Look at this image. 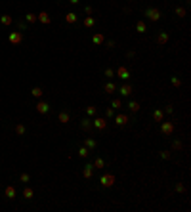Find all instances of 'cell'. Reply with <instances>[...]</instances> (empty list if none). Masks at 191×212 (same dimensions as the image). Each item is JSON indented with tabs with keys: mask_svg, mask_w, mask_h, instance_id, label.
<instances>
[{
	"mask_svg": "<svg viewBox=\"0 0 191 212\" xmlns=\"http://www.w3.org/2000/svg\"><path fill=\"white\" fill-rule=\"evenodd\" d=\"M136 31L140 32V35L147 32V23H145V21H138V23H136Z\"/></svg>",
	"mask_w": 191,
	"mask_h": 212,
	"instance_id": "15",
	"label": "cell"
},
{
	"mask_svg": "<svg viewBox=\"0 0 191 212\" xmlns=\"http://www.w3.org/2000/svg\"><path fill=\"white\" fill-rule=\"evenodd\" d=\"M76 14H73V12H69V14H65V21L67 23H76Z\"/></svg>",
	"mask_w": 191,
	"mask_h": 212,
	"instance_id": "19",
	"label": "cell"
},
{
	"mask_svg": "<svg viewBox=\"0 0 191 212\" xmlns=\"http://www.w3.org/2000/svg\"><path fill=\"white\" fill-rule=\"evenodd\" d=\"M32 195H35V193H32L31 187H25V189H23V197H25V199H32Z\"/></svg>",
	"mask_w": 191,
	"mask_h": 212,
	"instance_id": "26",
	"label": "cell"
},
{
	"mask_svg": "<svg viewBox=\"0 0 191 212\" xmlns=\"http://www.w3.org/2000/svg\"><path fill=\"white\" fill-rule=\"evenodd\" d=\"M128 109H130L132 113H138V111H140V103H138V101H130V103H128Z\"/></svg>",
	"mask_w": 191,
	"mask_h": 212,
	"instance_id": "22",
	"label": "cell"
},
{
	"mask_svg": "<svg viewBox=\"0 0 191 212\" xmlns=\"http://www.w3.org/2000/svg\"><path fill=\"white\" fill-rule=\"evenodd\" d=\"M36 111H38L40 115H46V113L50 111V105H48L46 101H38V103H36Z\"/></svg>",
	"mask_w": 191,
	"mask_h": 212,
	"instance_id": "7",
	"label": "cell"
},
{
	"mask_svg": "<svg viewBox=\"0 0 191 212\" xmlns=\"http://www.w3.org/2000/svg\"><path fill=\"white\" fill-rule=\"evenodd\" d=\"M80 128H82V130H90L92 128V120L90 119H84L82 122H80Z\"/></svg>",
	"mask_w": 191,
	"mask_h": 212,
	"instance_id": "23",
	"label": "cell"
},
{
	"mask_svg": "<svg viewBox=\"0 0 191 212\" xmlns=\"http://www.w3.org/2000/svg\"><path fill=\"white\" fill-rule=\"evenodd\" d=\"M31 94H32V96H35V97H42V88H40V86H35V88H32V90H31Z\"/></svg>",
	"mask_w": 191,
	"mask_h": 212,
	"instance_id": "24",
	"label": "cell"
},
{
	"mask_svg": "<svg viewBox=\"0 0 191 212\" xmlns=\"http://www.w3.org/2000/svg\"><path fill=\"white\" fill-rule=\"evenodd\" d=\"M166 42H168V32H159V36H157V44L164 46Z\"/></svg>",
	"mask_w": 191,
	"mask_h": 212,
	"instance_id": "13",
	"label": "cell"
},
{
	"mask_svg": "<svg viewBox=\"0 0 191 212\" xmlns=\"http://www.w3.org/2000/svg\"><path fill=\"white\" fill-rule=\"evenodd\" d=\"M115 75L119 76V79H123V80L130 79V71H128V67H124V65H120V67L117 69V71H115Z\"/></svg>",
	"mask_w": 191,
	"mask_h": 212,
	"instance_id": "5",
	"label": "cell"
},
{
	"mask_svg": "<svg viewBox=\"0 0 191 212\" xmlns=\"http://www.w3.org/2000/svg\"><path fill=\"white\" fill-rule=\"evenodd\" d=\"M4 195H6L8 199H15V189H14L12 185H8L6 189H4Z\"/></svg>",
	"mask_w": 191,
	"mask_h": 212,
	"instance_id": "17",
	"label": "cell"
},
{
	"mask_svg": "<svg viewBox=\"0 0 191 212\" xmlns=\"http://www.w3.org/2000/svg\"><path fill=\"white\" fill-rule=\"evenodd\" d=\"M19 180H21V182H25V183H27V182H29V180H31V178H29V174H21V176H19Z\"/></svg>",
	"mask_w": 191,
	"mask_h": 212,
	"instance_id": "39",
	"label": "cell"
},
{
	"mask_svg": "<svg viewBox=\"0 0 191 212\" xmlns=\"http://www.w3.org/2000/svg\"><path fill=\"white\" fill-rule=\"evenodd\" d=\"M58 119H59V122H63V124H67V122L71 120V115H69L67 111H61V113L58 115Z\"/></svg>",
	"mask_w": 191,
	"mask_h": 212,
	"instance_id": "16",
	"label": "cell"
},
{
	"mask_svg": "<svg viewBox=\"0 0 191 212\" xmlns=\"http://www.w3.org/2000/svg\"><path fill=\"white\" fill-rule=\"evenodd\" d=\"M15 134H19V136H21V134H25V126H23V124H17V126H15Z\"/></svg>",
	"mask_w": 191,
	"mask_h": 212,
	"instance_id": "33",
	"label": "cell"
},
{
	"mask_svg": "<svg viewBox=\"0 0 191 212\" xmlns=\"http://www.w3.org/2000/svg\"><path fill=\"white\" fill-rule=\"evenodd\" d=\"M164 111H166V113H172V111H174V107H172V105H166Z\"/></svg>",
	"mask_w": 191,
	"mask_h": 212,
	"instance_id": "42",
	"label": "cell"
},
{
	"mask_svg": "<svg viewBox=\"0 0 191 212\" xmlns=\"http://www.w3.org/2000/svg\"><path fill=\"white\" fill-rule=\"evenodd\" d=\"M111 105H113V109H120V107H123V101H120V100H113Z\"/></svg>",
	"mask_w": 191,
	"mask_h": 212,
	"instance_id": "31",
	"label": "cell"
},
{
	"mask_svg": "<svg viewBox=\"0 0 191 212\" xmlns=\"http://www.w3.org/2000/svg\"><path fill=\"white\" fill-rule=\"evenodd\" d=\"M159 157H161V159H164V161H168V159L172 157V153H170V151H161V153H159Z\"/></svg>",
	"mask_w": 191,
	"mask_h": 212,
	"instance_id": "30",
	"label": "cell"
},
{
	"mask_svg": "<svg viewBox=\"0 0 191 212\" xmlns=\"http://www.w3.org/2000/svg\"><path fill=\"white\" fill-rule=\"evenodd\" d=\"M99 183L103 187H113L115 185V174H103V176L99 178Z\"/></svg>",
	"mask_w": 191,
	"mask_h": 212,
	"instance_id": "1",
	"label": "cell"
},
{
	"mask_svg": "<svg viewBox=\"0 0 191 212\" xmlns=\"http://www.w3.org/2000/svg\"><path fill=\"white\" fill-rule=\"evenodd\" d=\"M8 40H10L12 44H21V40H23V32H21V31H12V32H10V36H8Z\"/></svg>",
	"mask_w": 191,
	"mask_h": 212,
	"instance_id": "3",
	"label": "cell"
},
{
	"mask_svg": "<svg viewBox=\"0 0 191 212\" xmlns=\"http://www.w3.org/2000/svg\"><path fill=\"white\" fill-rule=\"evenodd\" d=\"M105 76H107V79H113V76H115V71H113V69H105Z\"/></svg>",
	"mask_w": 191,
	"mask_h": 212,
	"instance_id": "36",
	"label": "cell"
},
{
	"mask_svg": "<svg viewBox=\"0 0 191 212\" xmlns=\"http://www.w3.org/2000/svg\"><path fill=\"white\" fill-rule=\"evenodd\" d=\"M36 19H38L40 23H44V25H50V23H52V17L46 14V12H40V14L36 15Z\"/></svg>",
	"mask_w": 191,
	"mask_h": 212,
	"instance_id": "8",
	"label": "cell"
},
{
	"mask_svg": "<svg viewBox=\"0 0 191 212\" xmlns=\"http://www.w3.org/2000/svg\"><path fill=\"white\" fill-rule=\"evenodd\" d=\"M84 12H86V15H92V14H94V8H92V6H86V8H84Z\"/></svg>",
	"mask_w": 191,
	"mask_h": 212,
	"instance_id": "40",
	"label": "cell"
},
{
	"mask_svg": "<svg viewBox=\"0 0 191 212\" xmlns=\"http://www.w3.org/2000/svg\"><path fill=\"white\" fill-rule=\"evenodd\" d=\"M92 174H94V164H86V166H84V170H82V176L90 180Z\"/></svg>",
	"mask_w": 191,
	"mask_h": 212,
	"instance_id": "11",
	"label": "cell"
},
{
	"mask_svg": "<svg viewBox=\"0 0 191 212\" xmlns=\"http://www.w3.org/2000/svg\"><path fill=\"white\" fill-rule=\"evenodd\" d=\"M145 15L149 17V21H159L161 19V10H157V8H149V10L145 12Z\"/></svg>",
	"mask_w": 191,
	"mask_h": 212,
	"instance_id": "4",
	"label": "cell"
},
{
	"mask_svg": "<svg viewBox=\"0 0 191 212\" xmlns=\"http://www.w3.org/2000/svg\"><path fill=\"white\" fill-rule=\"evenodd\" d=\"M103 166H105V161L101 157H97L96 161H94V168H103Z\"/></svg>",
	"mask_w": 191,
	"mask_h": 212,
	"instance_id": "25",
	"label": "cell"
},
{
	"mask_svg": "<svg viewBox=\"0 0 191 212\" xmlns=\"http://www.w3.org/2000/svg\"><path fill=\"white\" fill-rule=\"evenodd\" d=\"M84 27H86V29H92V27H94L96 25V19L94 17H92V15H86V17H84Z\"/></svg>",
	"mask_w": 191,
	"mask_h": 212,
	"instance_id": "14",
	"label": "cell"
},
{
	"mask_svg": "<svg viewBox=\"0 0 191 212\" xmlns=\"http://www.w3.org/2000/svg\"><path fill=\"white\" fill-rule=\"evenodd\" d=\"M172 149H182V141H180V140H174V143H172Z\"/></svg>",
	"mask_w": 191,
	"mask_h": 212,
	"instance_id": "38",
	"label": "cell"
},
{
	"mask_svg": "<svg viewBox=\"0 0 191 212\" xmlns=\"http://www.w3.org/2000/svg\"><path fill=\"white\" fill-rule=\"evenodd\" d=\"M25 19H27V21H29V23H35V21H38L35 14H27V15H25Z\"/></svg>",
	"mask_w": 191,
	"mask_h": 212,
	"instance_id": "32",
	"label": "cell"
},
{
	"mask_svg": "<svg viewBox=\"0 0 191 212\" xmlns=\"http://www.w3.org/2000/svg\"><path fill=\"white\" fill-rule=\"evenodd\" d=\"M0 21H2V25H12V15H2Z\"/></svg>",
	"mask_w": 191,
	"mask_h": 212,
	"instance_id": "28",
	"label": "cell"
},
{
	"mask_svg": "<svg viewBox=\"0 0 191 212\" xmlns=\"http://www.w3.org/2000/svg\"><path fill=\"white\" fill-rule=\"evenodd\" d=\"M103 35H101V32H96V35L94 36H92V42H94V44H103Z\"/></svg>",
	"mask_w": 191,
	"mask_h": 212,
	"instance_id": "20",
	"label": "cell"
},
{
	"mask_svg": "<svg viewBox=\"0 0 191 212\" xmlns=\"http://www.w3.org/2000/svg\"><path fill=\"white\" fill-rule=\"evenodd\" d=\"M92 126H94V128H97V130H105V126H107V120H105L103 117H97V119L92 120Z\"/></svg>",
	"mask_w": 191,
	"mask_h": 212,
	"instance_id": "6",
	"label": "cell"
},
{
	"mask_svg": "<svg viewBox=\"0 0 191 212\" xmlns=\"http://www.w3.org/2000/svg\"><path fill=\"white\" fill-rule=\"evenodd\" d=\"M126 122H128V117L123 115V113H119V115L115 117V124L117 126H126Z\"/></svg>",
	"mask_w": 191,
	"mask_h": 212,
	"instance_id": "9",
	"label": "cell"
},
{
	"mask_svg": "<svg viewBox=\"0 0 191 212\" xmlns=\"http://www.w3.org/2000/svg\"><path fill=\"white\" fill-rule=\"evenodd\" d=\"M161 132L164 134V136H172V134H174V122L162 120V122H161Z\"/></svg>",
	"mask_w": 191,
	"mask_h": 212,
	"instance_id": "2",
	"label": "cell"
},
{
	"mask_svg": "<svg viewBox=\"0 0 191 212\" xmlns=\"http://www.w3.org/2000/svg\"><path fill=\"white\" fill-rule=\"evenodd\" d=\"M115 90H117V84H113V82H107V84H105V88H103L105 94H113Z\"/></svg>",
	"mask_w": 191,
	"mask_h": 212,
	"instance_id": "21",
	"label": "cell"
},
{
	"mask_svg": "<svg viewBox=\"0 0 191 212\" xmlns=\"http://www.w3.org/2000/svg\"><path fill=\"white\" fill-rule=\"evenodd\" d=\"M172 86H176V88H180V86H182V80L178 79V76H172Z\"/></svg>",
	"mask_w": 191,
	"mask_h": 212,
	"instance_id": "35",
	"label": "cell"
},
{
	"mask_svg": "<svg viewBox=\"0 0 191 212\" xmlns=\"http://www.w3.org/2000/svg\"><path fill=\"white\" fill-rule=\"evenodd\" d=\"M69 2H71V4H79V0H69Z\"/></svg>",
	"mask_w": 191,
	"mask_h": 212,
	"instance_id": "44",
	"label": "cell"
},
{
	"mask_svg": "<svg viewBox=\"0 0 191 212\" xmlns=\"http://www.w3.org/2000/svg\"><path fill=\"white\" fill-rule=\"evenodd\" d=\"M176 191H178V193H184V191H185V185H184V183H176Z\"/></svg>",
	"mask_w": 191,
	"mask_h": 212,
	"instance_id": "37",
	"label": "cell"
},
{
	"mask_svg": "<svg viewBox=\"0 0 191 212\" xmlns=\"http://www.w3.org/2000/svg\"><path fill=\"white\" fill-rule=\"evenodd\" d=\"M107 48H115V40H109V42H107Z\"/></svg>",
	"mask_w": 191,
	"mask_h": 212,
	"instance_id": "43",
	"label": "cell"
},
{
	"mask_svg": "<svg viewBox=\"0 0 191 212\" xmlns=\"http://www.w3.org/2000/svg\"><path fill=\"white\" fill-rule=\"evenodd\" d=\"M96 111H97V107H94V105L86 107V115H88V117H94V115H96Z\"/></svg>",
	"mask_w": 191,
	"mask_h": 212,
	"instance_id": "29",
	"label": "cell"
},
{
	"mask_svg": "<svg viewBox=\"0 0 191 212\" xmlns=\"http://www.w3.org/2000/svg\"><path fill=\"white\" fill-rule=\"evenodd\" d=\"M113 115H115V109L109 107V109H107V117H113Z\"/></svg>",
	"mask_w": 191,
	"mask_h": 212,
	"instance_id": "41",
	"label": "cell"
},
{
	"mask_svg": "<svg viewBox=\"0 0 191 212\" xmlns=\"http://www.w3.org/2000/svg\"><path fill=\"white\" fill-rule=\"evenodd\" d=\"M132 90H134V86H132V84H123V86L119 88L120 96H130V94H132Z\"/></svg>",
	"mask_w": 191,
	"mask_h": 212,
	"instance_id": "10",
	"label": "cell"
},
{
	"mask_svg": "<svg viewBox=\"0 0 191 212\" xmlns=\"http://www.w3.org/2000/svg\"><path fill=\"white\" fill-rule=\"evenodd\" d=\"M88 155H90V153H88V147H84V145H82V147H80V149H79V157H82V159H86V157H88Z\"/></svg>",
	"mask_w": 191,
	"mask_h": 212,
	"instance_id": "27",
	"label": "cell"
},
{
	"mask_svg": "<svg viewBox=\"0 0 191 212\" xmlns=\"http://www.w3.org/2000/svg\"><path fill=\"white\" fill-rule=\"evenodd\" d=\"M176 15H180V17H185V8H176Z\"/></svg>",
	"mask_w": 191,
	"mask_h": 212,
	"instance_id": "34",
	"label": "cell"
},
{
	"mask_svg": "<svg viewBox=\"0 0 191 212\" xmlns=\"http://www.w3.org/2000/svg\"><path fill=\"white\" fill-rule=\"evenodd\" d=\"M96 140H94V138H86V140H84V147H88V149H94L96 147Z\"/></svg>",
	"mask_w": 191,
	"mask_h": 212,
	"instance_id": "18",
	"label": "cell"
},
{
	"mask_svg": "<svg viewBox=\"0 0 191 212\" xmlns=\"http://www.w3.org/2000/svg\"><path fill=\"white\" fill-rule=\"evenodd\" d=\"M153 120L155 122H162L164 120V111H162V109H157V111L153 113Z\"/></svg>",
	"mask_w": 191,
	"mask_h": 212,
	"instance_id": "12",
	"label": "cell"
}]
</instances>
